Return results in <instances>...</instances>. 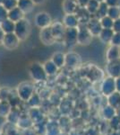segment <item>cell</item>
Segmentation results:
<instances>
[{"mask_svg":"<svg viewBox=\"0 0 120 135\" xmlns=\"http://www.w3.org/2000/svg\"><path fill=\"white\" fill-rule=\"evenodd\" d=\"M30 32V23L25 18L21 19L20 21L15 23L14 33L20 39V41H23L29 36Z\"/></svg>","mask_w":120,"mask_h":135,"instance_id":"cell-1","label":"cell"},{"mask_svg":"<svg viewBox=\"0 0 120 135\" xmlns=\"http://www.w3.org/2000/svg\"><path fill=\"white\" fill-rule=\"evenodd\" d=\"M30 75L34 80H37V81L45 80L48 77V74L46 73L44 66L38 62H34L30 65Z\"/></svg>","mask_w":120,"mask_h":135,"instance_id":"cell-2","label":"cell"},{"mask_svg":"<svg viewBox=\"0 0 120 135\" xmlns=\"http://www.w3.org/2000/svg\"><path fill=\"white\" fill-rule=\"evenodd\" d=\"M92 34L88 29L86 25H80L78 26L77 42L80 45H89L92 40Z\"/></svg>","mask_w":120,"mask_h":135,"instance_id":"cell-3","label":"cell"},{"mask_svg":"<svg viewBox=\"0 0 120 135\" xmlns=\"http://www.w3.org/2000/svg\"><path fill=\"white\" fill-rule=\"evenodd\" d=\"M33 90L34 88L32 84H30V82H23L18 86L17 92H18L19 97L22 100L29 101V99L33 95Z\"/></svg>","mask_w":120,"mask_h":135,"instance_id":"cell-4","label":"cell"},{"mask_svg":"<svg viewBox=\"0 0 120 135\" xmlns=\"http://www.w3.org/2000/svg\"><path fill=\"white\" fill-rule=\"evenodd\" d=\"M34 23L37 27L40 28V29L49 27L52 23V18L49 13L40 12L34 17Z\"/></svg>","mask_w":120,"mask_h":135,"instance_id":"cell-5","label":"cell"},{"mask_svg":"<svg viewBox=\"0 0 120 135\" xmlns=\"http://www.w3.org/2000/svg\"><path fill=\"white\" fill-rule=\"evenodd\" d=\"M78 38V27L77 28H66L64 37V42L67 47H74L77 44Z\"/></svg>","mask_w":120,"mask_h":135,"instance_id":"cell-6","label":"cell"},{"mask_svg":"<svg viewBox=\"0 0 120 135\" xmlns=\"http://www.w3.org/2000/svg\"><path fill=\"white\" fill-rule=\"evenodd\" d=\"M50 28H51L52 33H53V36L55 38L56 42L64 41L65 29H66V27L64 25V23H61V22H55V23H51Z\"/></svg>","mask_w":120,"mask_h":135,"instance_id":"cell-7","label":"cell"},{"mask_svg":"<svg viewBox=\"0 0 120 135\" xmlns=\"http://www.w3.org/2000/svg\"><path fill=\"white\" fill-rule=\"evenodd\" d=\"M4 47L7 50H14L19 46V43H20V39L16 36V34L14 32H11V33H6L5 37H4L3 42Z\"/></svg>","mask_w":120,"mask_h":135,"instance_id":"cell-8","label":"cell"},{"mask_svg":"<svg viewBox=\"0 0 120 135\" xmlns=\"http://www.w3.org/2000/svg\"><path fill=\"white\" fill-rule=\"evenodd\" d=\"M40 41L44 43L45 45H52L56 42V40L53 36V33H52L50 26L46 27V28H42V29L40 30Z\"/></svg>","mask_w":120,"mask_h":135,"instance_id":"cell-9","label":"cell"},{"mask_svg":"<svg viewBox=\"0 0 120 135\" xmlns=\"http://www.w3.org/2000/svg\"><path fill=\"white\" fill-rule=\"evenodd\" d=\"M86 26L88 27V29L90 30V32L93 36H99L101 30L103 29L101 26V23H100V20L95 16L91 17V20L86 25Z\"/></svg>","mask_w":120,"mask_h":135,"instance_id":"cell-10","label":"cell"},{"mask_svg":"<svg viewBox=\"0 0 120 135\" xmlns=\"http://www.w3.org/2000/svg\"><path fill=\"white\" fill-rule=\"evenodd\" d=\"M79 7L77 0H64L63 2V10L65 14H75Z\"/></svg>","mask_w":120,"mask_h":135,"instance_id":"cell-11","label":"cell"},{"mask_svg":"<svg viewBox=\"0 0 120 135\" xmlns=\"http://www.w3.org/2000/svg\"><path fill=\"white\" fill-rule=\"evenodd\" d=\"M75 16L77 17L80 25H87L88 22L92 17V16L86 9V7H81V6L79 7V9L77 10V12L75 13Z\"/></svg>","mask_w":120,"mask_h":135,"instance_id":"cell-12","label":"cell"},{"mask_svg":"<svg viewBox=\"0 0 120 135\" xmlns=\"http://www.w3.org/2000/svg\"><path fill=\"white\" fill-rule=\"evenodd\" d=\"M81 61H82L81 56L75 52H68L65 55V65L68 67H77L78 65H80Z\"/></svg>","mask_w":120,"mask_h":135,"instance_id":"cell-13","label":"cell"},{"mask_svg":"<svg viewBox=\"0 0 120 135\" xmlns=\"http://www.w3.org/2000/svg\"><path fill=\"white\" fill-rule=\"evenodd\" d=\"M63 23L66 28H77L80 25L75 14H65L63 18Z\"/></svg>","mask_w":120,"mask_h":135,"instance_id":"cell-14","label":"cell"},{"mask_svg":"<svg viewBox=\"0 0 120 135\" xmlns=\"http://www.w3.org/2000/svg\"><path fill=\"white\" fill-rule=\"evenodd\" d=\"M23 16H24V13L18 6L8 11V19H10L11 21L14 22V23H16V22L20 21L21 19H23Z\"/></svg>","mask_w":120,"mask_h":135,"instance_id":"cell-15","label":"cell"},{"mask_svg":"<svg viewBox=\"0 0 120 135\" xmlns=\"http://www.w3.org/2000/svg\"><path fill=\"white\" fill-rule=\"evenodd\" d=\"M34 5L35 4L32 0H18V3H17V6L24 14H28V13L32 12L34 8Z\"/></svg>","mask_w":120,"mask_h":135,"instance_id":"cell-16","label":"cell"},{"mask_svg":"<svg viewBox=\"0 0 120 135\" xmlns=\"http://www.w3.org/2000/svg\"><path fill=\"white\" fill-rule=\"evenodd\" d=\"M114 31L113 29H106V28H103L100 32V33L99 34V37L102 42L104 43H109L111 42L113 38V35H114Z\"/></svg>","mask_w":120,"mask_h":135,"instance_id":"cell-17","label":"cell"},{"mask_svg":"<svg viewBox=\"0 0 120 135\" xmlns=\"http://www.w3.org/2000/svg\"><path fill=\"white\" fill-rule=\"evenodd\" d=\"M119 58H120V47L112 45L110 48H108V51H107V59L109 61L118 60Z\"/></svg>","mask_w":120,"mask_h":135,"instance_id":"cell-18","label":"cell"},{"mask_svg":"<svg viewBox=\"0 0 120 135\" xmlns=\"http://www.w3.org/2000/svg\"><path fill=\"white\" fill-rule=\"evenodd\" d=\"M51 60L56 65V67L59 68L65 66V54L62 53V52H56L52 56Z\"/></svg>","mask_w":120,"mask_h":135,"instance_id":"cell-19","label":"cell"},{"mask_svg":"<svg viewBox=\"0 0 120 135\" xmlns=\"http://www.w3.org/2000/svg\"><path fill=\"white\" fill-rule=\"evenodd\" d=\"M0 26L3 29V31L6 33H11V32H14V28H15V23L13 21H11L10 19H6L5 21H3L0 23Z\"/></svg>","mask_w":120,"mask_h":135,"instance_id":"cell-20","label":"cell"},{"mask_svg":"<svg viewBox=\"0 0 120 135\" xmlns=\"http://www.w3.org/2000/svg\"><path fill=\"white\" fill-rule=\"evenodd\" d=\"M108 70L112 76H116L117 72H120V60H115L109 61L108 66Z\"/></svg>","mask_w":120,"mask_h":135,"instance_id":"cell-21","label":"cell"},{"mask_svg":"<svg viewBox=\"0 0 120 135\" xmlns=\"http://www.w3.org/2000/svg\"><path fill=\"white\" fill-rule=\"evenodd\" d=\"M108 6L106 4V2H101V3H100V6L98 8L97 13L93 16L97 17L99 19H101L102 17L108 16Z\"/></svg>","mask_w":120,"mask_h":135,"instance_id":"cell-22","label":"cell"},{"mask_svg":"<svg viewBox=\"0 0 120 135\" xmlns=\"http://www.w3.org/2000/svg\"><path fill=\"white\" fill-rule=\"evenodd\" d=\"M43 66H44L46 73H47L49 76L56 74L58 69V68L56 67V65L52 61V60H48V61H46V63L43 65Z\"/></svg>","mask_w":120,"mask_h":135,"instance_id":"cell-23","label":"cell"},{"mask_svg":"<svg viewBox=\"0 0 120 135\" xmlns=\"http://www.w3.org/2000/svg\"><path fill=\"white\" fill-rule=\"evenodd\" d=\"M99 6H100V2L96 1V0H90L85 7H86V9L88 10V12L93 16L96 13H97Z\"/></svg>","mask_w":120,"mask_h":135,"instance_id":"cell-24","label":"cell"},{"mask_svg":"<svg viewBox=\"0 0 120 135\" xmlns=\"http://www.w3.org/2000/svg\"><path fill=\"white\" fill-rule=\"evenodd\" d=\"M108 16L113 20H117L120 18V8L117 6H108Z\"/></svg>","mask_w":120,"mask_h":135,"instance_id":"cell-25","label":"cell"},{"mask_svg":"<svg viewBox=\"0 0 120 135\" xmlns=\"http://www.w3.org/2000/svg\"><path fill=\"white\" fill-rule=\"evenodd\" d=\"M100 20V23H101L102 28H106V29H112L113 23H114V20L112 18H110L108 16H106L102 17Z\"/></svg>","mask_w":120,"mask_h":135,"instance_id":"cell-26","label":"cell"},{"mask_svg":"<svg viewBox=\"0 0 120 135\" xmlns=\"http://www.w3.org/2000/svg\"><path fill=\"white\" fill-rule=\"evenodd\" d=\"M17 3H18V0H4L3 5L8 11L13 9V8L16 7Z\"/></svg>","mask_w":120,"mask_h":135,"instance_id":"cell-27","label":"cell"},{"mask_svg":"<svg viewBox=\"0 0 120 135\" xmlns=\"http://www.w3.org/2000/svg\"><path fill=\"white\" fill-rule=\"evenodd\" d=\"M7 18H8V10L2 4H0V23Z\"/></svg>","mask_w":120,"mask_h":135,"instance_id":"cell-28","label":"cell"},{"mask_svg":"<svg viewBox=\"0 0 120 135\" xmlns=\"http://www.w3.org/2000/svg\"><path fill=\"white\" fill-rule=\"evenodd\" d=\"M110 43L115 46L120 47V32H115Z\"/></svg>","mask_w":120,"mask_h":135,"instance_id":"cell-29","label":"cell"},{"mask_svg":"<svg viewBox=\"0 0 120 135\" xmlns=\"http://www.w3.org/2000/svg\"><path fill=\"white\" fill-rule=\"evenodd\" d=\"M106 4L108 6H117L120 7V0H105Z\"/></svg>","mask_w":120,"mask_h":135,"instance_id":"cell-30","label":"cell"},{"mask_svg":"<svg viewBox=\"0 0 120 135\" xmlns=\"http://www.w3.org/2000/svg\"><path fill=\"white\" fill-rule=\"evenodd\" d=\"M112 29L114 32H120V18L117 19V20H114Z\"/></svg>","mask_w":120,"mask_h":135,"instance_id":"cell-31","label":"cell"},{"mask_svg":"<svg viewBox=\"0 0 120 135\" xmlns=\"http://www.w3.org/2000/svg\"><path fill=\"white\" fill-rule=\"evenodd\" d=\"M77 1H78V4H79V6L81 7H85L90 0H77Z\"/></svg>","mask_w":120,"mask_h":135,"instance_id":"cell-32","label":"cell"},{"mask_svg":"<svg viewBox=\"0 0 120 135\" xmlns=\"http://www.w3.org/2000/svg\"><path fill=\"white\" fill-rule=\"evenodd\" d=\"M5 35H6V32L3 31V29H2L1 26H0V43H2V42H3Z\"/></svg>","mask_w":120,"mask_h":135,"instance_id":"cell-33","label":"cell"},{"mask_svg":"<svg viewBox=\"0 0 120 135\" xmlns=\"http://www.w3.org/2000/svg\"><path fill=\"white\" fill-rule=\"evenodd\" d=\"M35 5H40V4H42L45 2V0H32Z\"/></svg>","mask_w":120,"mask_h":135,"instance_id":"cell-34","label":"cell"},{"mask_svg":"<svg viewBox=\"0 0 120 135\" xmlns=\"http://www.w3.org/2000/svg\"><path fill=\"white\" fill-rule=\"evenodd\" d=\"M96 1L100 2V3H101V2H104V1H105V0H96Z\"/></svg>","mask_w":120,"mask_h":135,"instance_id":"cell-35","label":"cell"},{"mask_svg":"<svg viewBox=\"0 0 120 135\" xmlns=\"http://www.w3.org/2000/svg\"><path fill=\"white\" fill-rule=\"evenodd\" d=\"M3 2H4V0H0V4H3Z\"/></svg>","mask_w":120,"mask_h":135,"instance_id":"cell-36","label":"cell"},{"mask_svg":"<svg viewBox=\"0 0 120 135\" xmlns=\"http://www.w3.org/2000/svg\"><path fill=\"white\" fill-rule=\"evenodd\" d=\"M0 101H1V97H0Z\"/></svg>","mask_w":120,"mask_h":135,"instance_id":"cell-37","label":"cell"}]
</instances>
